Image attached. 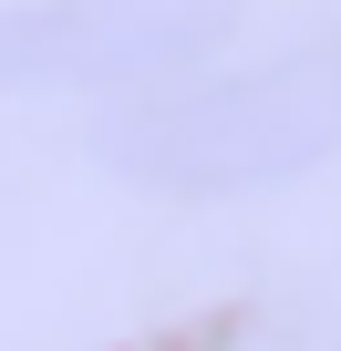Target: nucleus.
<instances>
[{"label": "nucleus", "instance_id": "nucleus-1", "mask_svg": "<svg viewBox=\"0 0 341 351\" xmlns=\"http://www.w3.org/2000/svg\"><path fill=\"white\" fill-rule=\"evenodd\" d=\"M104 176L155 197H259L341 155V32L238 62V73H187L165 93H134L93 134Z\"/></svg>", "mask_w": 341, "mask_h": 351}, {"label": "nucleus", "instance_id": "nucleus-2", "mask_svg": "<svg viewBox=\"0 0 341 351\" xmlns=\"http://www.w3.org/2000/svg\"><path fill=\"white\" fill-rule=\"evenodd\" d=\"M228 0H11L0 93H165L228 42Z\"/></svg>", "mask_w": 341, "mask_h": 351}]
</instances>
